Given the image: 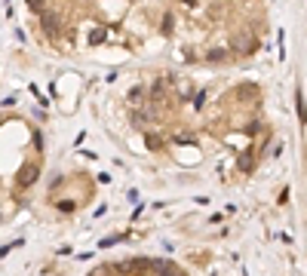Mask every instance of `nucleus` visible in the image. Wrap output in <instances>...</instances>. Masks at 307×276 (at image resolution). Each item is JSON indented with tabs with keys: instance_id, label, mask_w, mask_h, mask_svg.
Instances as JSON below:
<instances>
[{
	"instance_id": "nucleus-8",
	"label": "nucleus",
	"mask_w": 307,
	"mask_h": 276,
	"mask_svg": "<svg viewBox=\"0 0 307 276\" xmlns=\"http://www.w3.org/2000/svg\"><path fill=\"white\" fill-rule=\"evenodd\" d=\"M298 117H301V123H307V108H304V98H301V92H298Z\"/></svg>"
},
{
	"instance_id": "nucleus-2",
	"label": "nucleus",
	"mask_w": 307,
	"mask_h": 276,
	"mask_svg": "<svg viewBox=\"0 0 307 276\" xmlns=\"http://www.w3.org/2000/svg\"><path fill=\"white\" fill-rule=\"evenodd\" d=\"M34 178H37V166H22V172H18V184L22 187H28V184H34Z\"/></svg>"
},
{
	"instance_id": "nucleus-4",
	"label": "nucleus",
	"mask_w": 307,
	"mask_h": 276,
	"mask_svg": "<svg viewBox=\"0 0 307 276\" xmlns=\"http://www.w3.org/2000/svg\"><path fill=\"white\" fill-rule=\"evenodd\" d=\"M160 276H185V273H181V270H175V264L163 261V264H160Z\"/></svg>"
},
{
	"instance_id": "nucleus-9",
	"label": "nucleus",
	"mask_w": 307,
	"mask_h": 276,
	"mask_svg": "<svg viewBox=\"0 0 307 276\" xmlns=\"http://www.w3.org/2000/svg\"><path fill=\"white\" fill-rule=\"evenodd\" d=\"M163 92H166V86H163V83H157V86H154V98L160 101V98H163Z\"/></svg>"
},
{
	"instance_id": "nucleus-11",
	"label": "nucleus",
	"mask_w": 307,
	"mask_h": 276,
	"mask_svg": "<svg viewBox=\"0 0 307 276\" xmlns=\"http://www.w3.org/2000/svg\"><path fill=\"white\" fill-rule=\"evenodd\" d=\"M185 3H194V0H185Z\"/></svg>"
},
{
	"instance_id": "nucleus-5",
	"label": "nucleus",
	"mask_w": 307,
	"mask_h": 276,
	"mask_svg": "<svg viewBox=\"0 0 307 276\" xmlns=\"http://www.w3.org/2000/svg\"><path fill=\"white\" fill-rule=\"evenodd\" d=\"M148 120H151V111H138V114H132V123H135V126H145Z\"/></svg>"
},
{
	"instance_id": "nucleus-6",
	"label": "nucleus",
	"mask_w": 307,
	"mask_h": 276,
	"mask_svg": "<svg viewBox=\"0 0 307 276\" xmlns=\"http://www.w3.org/2000/svg\"><path fill=\"white\" fill-rule=\"evenodd\" d=\"M43 28H46V34L55 37V15H46V18H43Z\"/></svg>"
},
{
	"instance_id": "nucleus-10",
	"label": "nucleus",
	"mask_w": 307,
	"mask_h": 276,
	"mask_svg": "<svg viewBox=\"0 0 307 276\" xmlns=\"http://www.w3.org/2000/svg\"><path fill=\"white\" fill-rule=\"evenodd\" d=\"M28 6L31 9H43V0H28Z\"/></svg>"
},
{
	"instance_id": "nucleus-7",
	"label": "nucleus",
	"mask_w": 307,
	"mask_h": 276,
	"mask_svg": "<svg viewBox=\"0 0 307 276\" xmlns=\"http://www.w3.org/2000/svg\"><path fill=\"white\" fill-rule=\"evenodd\" d=\"M224 55H228V49H212V52H209L206 58H209V61H221Z\"/></svg>"
},
{
	"instance_id": "nucleus-3",
	"label": "nucleus",
	"mask_w": 307,
	"mask_h": 276,
	"mask_svg": "<svg viewBox=\"0 0 307 276\" xmlns=\"http://www.w3.org/2000/svg\"><path fill=\"white\" fill-rule=\"evenodd\" d=\"M145 101V89L141 86H132L129 89V104H141Z\"/></svg>"
},
{
	"instance_id": "nucleus-1",
	"label": "nucleus",
	"mask_w": 307,
	"mask_h": 276,
	"mask_svg": "<svg viewBox=\"0 0 307 276\" xmlns=\"http://www.w3.org/2000/svg\"><path fill=\"white\" fill-rule=\"evenodd\" d=\"M255 49V37L249 34V31H240L237 37H234V52H240V55H249Z\"/></svg>"
}]
</instances>
